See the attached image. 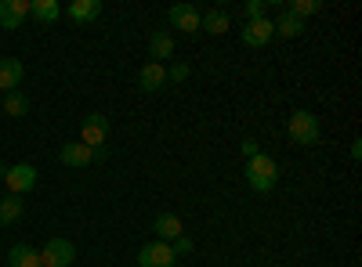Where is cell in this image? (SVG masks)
Here are the masks:
<instances>
[{"label":"cell","mask_w":362,"mask_h":267,"mask_svg":"<svg viewBox=\"0 0 362 267\" xmlns=\"http://www.w3.org/2000/svg\"><path fill=\"white\" fill-rule=\"evenodd\" d=\"M199 29H203V33H214V37H221L225 29H228V11H221V8L206 11V15H203V22H199Z\"/></svg>","instance_id":"obj_18"},{"label":"cell","mask_w":362,"mask_h":267,"mask_svg":"<svg viewBox=\"0 0 362 267\" xmlns=\"http://www.w3.org/2000/svg\"><path fill=\"white\" fill-rule=\"evenodd\" d=\"M351 159H362V141H358V137L351 141Z\"/></svg>","instance_id":"obj_27"},{"label":"cell","mask_w":362,"mask_h":267,"mask_svg":"<svg viewBox=\"0 0 362 267\" xmlns=\"http://www.w3.org/2000/svg\"><path fill=\"white\" fill-rule=\"evenodd\" d=\"M4 112H8V116H25V112H29V98L18 94V91H11V94L4 98Z\"/></svg>","instance_id":"obj_21"},{"label":"cell","mask_w":362,"mask_h":267,"mask_svg":"<svg viewBox=\"0 0 362 267\" xmlns=\"http://www.w3.org/2000/svg\"><path fill=\"white\" fill-rule=\"evenodd\" d=\"M170 249H174V256H189L196 246H192V239H189V235H177V239L170 242Z\"/></svg>","instance_id":"obj_25"},{"label":"cell","mask_w":362,"mask_h":267,"mask_svg":"<svg viewBox=\"0 0 362 267\" xmlns=\"http://www.w3.org/2000/svg\"><path fill=\"white\" fill-rule=\"evenodd\" d=\"M167 18H170L174 29H181V33H196L199 22H203V15H199L192 4H174V8L167 11Z\"/></svg>","instance_id":"obj_8"},{"label":"cell","mask_w":362,"mask_h":267,"mask_svg":"<svg viewBox=\"0 0 362 267\" xmlns=\"http://www.w3.org/2000/svg\"><path fill=\"white\" fill-rule=\"evenodd\" d=\"M18 217H22V195L0 199V224H15Z\"/></svg>","instance_id":"obj_20"},{"label":"cell","mask_w":362,"mask_h":267,"mask_svg":"<svg viewBox=\"0 0 362 267\" xmlns=\"http://www.w3.org/2000/svg\"><path fill=\"white\" fill-rule=\"evenodd\" d=\"M8 263H11V267H44V263H40V253H37L33 246H25V242H18V246L8 249Z\"/></svg>","instance_id":"obj_15"},{"label":"cell","mask_w":362,"mask_h":267,"mask_svg":"<svg viewBox=\"0 0 362 267\" xmlns=\"http://www.w3.org/2000/svg\"><path fill=\"white\" fill-rule=\"evenodd\" d=\"M276 25V37H283V40H293V37H300L305 33V18H297V15H290L286 8H283V15L272 22Z\"/></svg>","instance_id":"obj_14"},{"label":"cell","mask_w":362,"mask_h":267,"mask_svg":"<svg viewBox=\"0 0 362 267\" xmlns=\"http://www.w3.org/2000/svg\"><path fill=\"white\" fill-rule=\"evenodd\" d=\"M264 11H268V4H264V0H247V4H243V15H247V22H257V18H264Z\"/></svg>","instance_id":"obj_23"},{"label":"cell","mask_w":362,"mask_h":267,"mask_svg":"<svg viewBox=\"0 0 362 267\" xmlns=\"http://www.w3.org/2000/svg\"><path fill=\"white\" fill-rule=\"evenodd\" d=\"M247 185H250L257 195H268L272 188L279 185V166H276V159L264 156V152H257L254 159H247Z\"/></svg>","instance_id":"obj_1"},{"label":"cell","mask_w":362,"mask_h":267,"mask_svg":"<svg viewBox=\"0 0 362 267\" xmlns=\"http://www.w3.org/2000/svg\"><path fill=\"white\" fill-rule=\"evenodd\" d=\"M22 76H25V66L18 58H0V91L11 94L15 87H22Z\"/></svg>","instance_id":"obj_10"},{"label":"cell","mask_w":362,"mask_h":267,"mask_svg":"<svg viewBox=\"0 0 362 267\" xmlns=\"http://www.w3.org/2000/svg\"><path fill=\"white\" fill-rule=\"evenodd\" d=\"M25 15H29L25 0H0V29H22Z\"/></svg>","instance_id":"obj_9"},{"label":"cell","mask_w":362,"mask_h":267,"mask_svg":"<svg viewBox=\"0 0 362 267\" xmlns=\"http://www.w3.org/2000/svg\"><path fill=\"white\" fill-rule=\"evenodd\" d=\"M257 152H261V144H257L254 137H247V141H243V156H247V159H254Z\"/></svg>","instance_id":"obj_26"},{"label":"cell","mask_w":362,"mask_h":267,"mask_svg":"<svg viewBox=\"0 0 362 267\" xmlns=\"http://www.w3.org/2000/svg\"><path fill=\"white\" fill-rule=\"evenodd\" d=\"M286 130H290V137L297 141V144H319V116H312L308 108H297V112H290V123H286Z\"/></svg>","instance_id":"obj_2"},{"label":"cell","mask_w":362,"mask_h":267,"mask_svg":"<svg viewBox=\"0 0 362 267\" xmlns=\"http://www.w3.org/2000/svg\"><path fill=\"white\" fill-rule=\"evenodd\" d=\"M29 15H33L37 22H44V25H51L58 15H62V8H58L54 0H33V4H29Z\"/></svg>","instance_id":"obj_19"},{"label":"cell","mask_w":362,"mask_h":267,"mask_svg":"<svg viewBox=\"0 0 362 267\" xmlns=\"http://www.w3.org/2000/svg\"><path fill=\"white\" fill-rule=\"evenodd\" d=\"M177 263V256H174V249H170V242H148V246H141L138 249V267H174Z\"/></svg>","instance_id":"obj_4"},{"label":"cell","mask_w":362,"mask_h":267,"mask_svg":"<svg viewBox=\"0 0 362 267\" xmlns=\"http://www.w3.org/2000/svg\"><path fill=\"white\" fill-rule=\"evenodd\" d=\"M148 54H153V62H160V58H170V54H174V37L167 33V29H156V33L148 37Z\"/></svg>","instance_id":"obj_16"},{"label":"cell","mask_w":362,"mask_h":267,"mask_svg":"<svg viewBox=\"0 0 362 267\" xmlns=\"http://www.w3.org/2000/svg\"><path fill=\"white\" fill-rule=\"evenodd\" d=\"M272 37H276V25H272L268 18H257V22H247L243 25V44L247 47H264Z\"/></svg>","instance_id":"obj_11"},{"label":"cell","mask_w":362,"mask_h":267,"mask_svg":"<svg viewBox=\"0 0 362 267\" xmlns=\"http://www.w3.org/2000/svg\"><path fill=\"white\" fill-rule=\"evenodd\" d=\"M102 15V0H73L69 4V18L73 22H95Z\"/></svg>","instance_id":"obj_17"},{"label":"cell","mask_w":362,"mask_h":267,"mask_svg":"<svg viewBox=\"0 0 362 267\" xmlns=\"http://www.w3.org/2000/svg\"><path fill=\"white\" fill-rule=\"evenodd\" d=\"M189 73H192V69H189L185 62H177V66H170V69H167V83H185V80H189Z\"/></svg>","instance_id":"obj_24"},{"label":"cell","mask_w":362,"mask_h":267,"mask_svg":"<svg viewBox=\"0 0 362 267\" xmlns=\"http://www.w3.org/2000/svg\"><path fill=\"white\" fill-rule=\"evenodd\" d=\"M153 231H156L160 242H174L177 235H185V228H181V217H177V213H160L156 224H153Z\"/></svg>","instance_id":"obj_13"},{"label":"cell","mask_w":362,"mask_h":267,"mask_svg":"<svg viewBox=\"0 0 362 267\" xmlns=\"http://www.w3.org/2000/svg\"><path fill=\"white\" fill-rule=\"evenodd\" d=\"M4 185L11 188V195H22V192H33V188H37V166H29V163L8 166V173H4Z\"/></svg>","instance_id":"obj_5"},{"label":"cell","mask_w":362,"mask_h":267,"mask_svg":"<svg viewBox=\"0 0 362 267\" xmlns=\"http://www.w3.org/2000/svg\"><path fill=\"white\" fill-rule=\"evenodd\" d=\"M286 11L297 15V18H308V15L322 11V4H319V0H293V4H286Z\"/></svg>","instance_id":"obj_22"},{"label":"cell","mask_w":362,"mask_h":267,"mask_svg":"<svg viewBox=\"0 0 362 267\" xmlns=\"http://www.w3.org/2000/svg\"><path fill=\"white\" fill-rule=\"evenodd\" d=\"M138 87H141L145 94L163 91V87H167V66L163 62H145L141 73H138Z\"/></svg>","instance_id":"obj_6"},{"label":"cell","mask_w":362,"mask_h":267,"mask_svg":"<svg viewBox=\"0 0 362 267\" xmlns=\"http://www.w3.org/2000/svg\"><path fill=\"white\" fill-rule=\"evenodd\" d=\"M174 267H181V263H174Z\"/></svg>","instance_id":"obj_28"},{"label":"cell","mask_w":362,"mask_h":267,"mask_svg":"<svg viewBox=\"0 0 362 267\" xmlns=\"http://www.w3.org/2000/svg\"><path fill=\"white\" fill-rule=\"evenodd\" d=\"M76 260V246L69 239H51L44 249H40V263L44 267H69Z\"/></svg>","instance_id":"obj_3"},{"label":"cell","mask_w":362,"mask_h":267,"mask_svg":"<svg viewBox=\"0 0 362 267\" xmlns=\"http://www.w3.org/2000/svg\"><path fill=\"white\" fill-rule=\"evenodd\" d=\"M105 137H109V120L102 112H95V116H87V123H83V130H80V141L87 144V148H98V144H105Z\"/></svg>","instance_id":"obj_7"},{"label":"cell","mask_w":362,"mask_h":267,"mask_svg":"<svg viewBox=\"0 0 362 267\" xmlns=\"http://www.w3.org/2000/svg\"><path fill=\"white\" fill-rule=\"evenodd\" d=\"M62 163L66 166H76V170H83L87 163H95V148H87L83 141H69V144H62Z\"/></svg>","instance_id":"obj_12"}]
</instances>
